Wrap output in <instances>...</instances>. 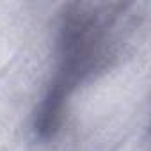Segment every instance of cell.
Listing matches in <instances>:
<instances>
[{
  "instance_id": "obj_1",
  "label": "cell",
  "mask_w": 151,
  "mask_h": 151,
  "mask_svg": "<svg viewBox=\"0 0 151 151\" xmlns=\"http://www.w3.org/2000/svg\"><path fill=\"white\" fill-rule=\"evenodd\" d=\"M126 25L123 4L77 2L64 7L57 25L53 75L34 112L36 139L48 142L60 132L73 96L119 57Z\"/></svg>"
}]
</instances>
